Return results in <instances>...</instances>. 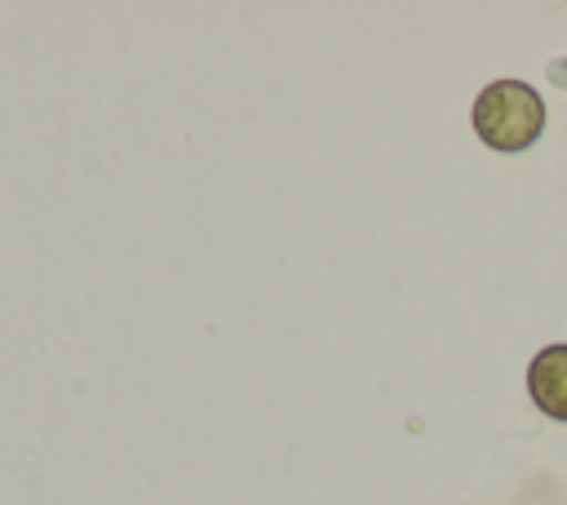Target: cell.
Masks as SVG:
<instances>
[{
    "label": "cell",
    "mask_w": 567,
    "mask_h": 505,
    "mask_svg": "<svg viewBox=\"0 0 567 505\" xmlns=\"http://www.w3.org/2000/svg\"><path fill=\"white\" fill-rule=\"evenodd\" d=\"M470 124L492 151H527L545 133V97L527 80H492L474 97Z\"/></svg>",
    "instance_id": "obj_1"
},
{
    "label": "cell",
    "mask_w": 567,
    "mask_h": 505,
    "mask_svg": "<svg viewBox=\"0 0 567 505\" xmlns=\"http://www.w3.org/2000/svg\"><path fill=\"white\" fill-rule=\"evenodd\" d=\"M527 394L549 421H567V346H545L527 363Z\"/></svg>",
    "instance_id": "obj_2"
}]
</instances>
